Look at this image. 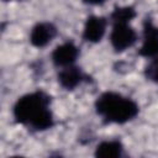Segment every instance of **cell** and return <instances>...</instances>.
Wrapping results in <instances>:
<instances>
[{"label":"cell","instance_id":"obj_1","mask_svg":"<svg viewBox=\"0 0 158 158\" xmlns=\"http://www.w3.org/2000/svg\"><path fill=\"white\" fill-rule=\"evenodd\" d=\"M12 112L19 123L36 131H44L52 128L54 125V118L49 109V96L43 91H33L19 98Z\"/></svg>","mask_w":158,"mask_h":158},{"label":"cell","instance_id":"obj_2","mask_svg":"<svg viewBox=\"0 0 158 158\" xmlns=\"http://www.w3.org/2000/svg\"><path fill=\"white\" fill-rule=\"evenodd\" d=\"M99 116L109 123H126L138 114V105L132 99L115 91L102 93L95 101Z\"/></svg>","mask_w":158,"mask_h":158},{"label":"cell","instance_id":"obj_3","mask_svg":"<svg viewBox=\"0 0 158 158\" xmlns=\"http://www.w3.org/2000/svg\"><path fill=\"white\" fill-rule=\"evenodd\" d=\"M137 41V33L130 23H114L110 42L116 52H122L131 48Z\"/></svg>","mask_w":158,"mask_h":158},{"label":"cell","instance_id":"obj_4","mask_svg":"<svg viewBox=\"0 0 158 158\" xmlns=\"http://www.w3.org/2000/svg\"><path fill=\"white\" fill-rule=\"evenodd\" d=\"M139 54L146 58L158 57V26L151 19H146L143 22V40Z\"/></svg>","mask_w":158,"mask_h":158},{"label":"cell","instance_id":"obj_5","mask_svg":"<svg viewBox=\"0 0 158 158\" xmlns=\"http://www.w3.org/2000/svg\"><path fill=\"white\" fill-rule=\"evenodd\" d=\"M79 54L78 47L73 42H64L54 48L52 52V62L58 68L73 65Z\"/></svg>","mask_w":158,"mask_h":158},{"label":"cell","instance_id":"obj_6","mask_svg":"<svg viewBox=\"0 0 158 158\" xmlns=\"http://www.w3.org/2000/svg\"><path fill=\"white\" fill-rule=\"evenodd\" d=\"M57 35V28L51 22H38L35 25L30 33V42L37 48L46 47Z\"/></svg>","mask_w":158,"mask_h":158},{"label":"cell","instance_id":"obj_7","mask_svg":"<svg viewBox=\"0 0 158 158\" xmlns=\"http://www.w3.org/2000/svg\"><path fill=\"white\" fill-rule=\"evenodd\" d=\"M106 25H107V21L105 17L96 16V15L89 16L85 21L84 30H83L84 40L88 42H91V43L100 42L105 35Z\"/></svg>","mask_w":158,"mask_h":158},{"label":"cell","instance_id":"obj_8","mask_svg":"<svg viewBox=\"0 0 158 158\" xmlns=\"http://www.w3.org/2000/svg\"><path fill=\"white\" fill-rule=\"evenodd\" d=\"M84 79H85V74L80 68L75 67L74 64L60 68L58 73V83L62 88L67 90L75 89L78 85H80L84 81Z\"/></svg>","mask_w":158,"mask_h":158},{"label":"cell","instance_id":"obj_9","mask_svg":"<svg viewBox=\"0 0 158 158\" xmlns=\"http://www.w3.org/2000/svg\"><path fill=\"white\" fill-rule=\"evenodd\" d=\"M123 152V146L120 141H104L99 143L95 148V156L100 158H117L121 157Z\"/></svg>","mask_w":158,"mask_h":158},{"label":"cell","instance_id":"obj_10","mask_svg":"<svg viewBox=\"0 0 158 158\" xmlns=\"http://www.w3.org/2000/svg\"><path fill=\"white\" fill-rule=\"evenodd\" d=\"M136 16V11L132 6H120L115 7L110 19L114 23H130V21Z\"/></svg>","mask_w":158,"mask_h":158},{"label":"cell","instance_id":"obj_11","mask_svg":"<svg viewBox=\"0 0 158 158\" xmlns=\"http://www.w3.org/2000/svg\"><path fill=\"white\" fill-rule=\"evenodd\" d=\"M144 73H146V78L148 80L158 84V57L152 58V60L147 65Z\"/></svg>","mask_w":158,"mask_h":158},{"label":"cell","instance_id":"obj_12","mask_svg":"<svg viewBox=\"0 0 158 158\" xmlns=\"http://www.w3.org/2000/svg\"><path fill=\"white\" fill-rule=\"evenodd\" d=\"M84 4H88V5H101L104 4L106 0H81Z\"/></svg>","mask_w":158,"mask_h":158}]
</instances>
